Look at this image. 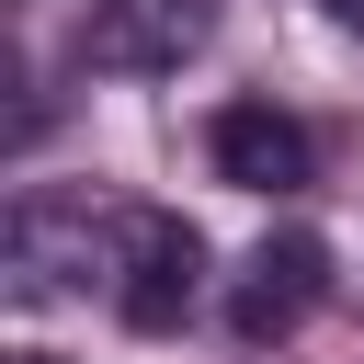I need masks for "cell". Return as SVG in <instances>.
<instances>
[{"label": "cell", "mask_w": 364, "mask_h": 364, "mask_svg": "<svg viewBox=\"0 0 364 364\" xmlns=\"http://www.w3.org/2000/svg\"><path fill=\"white\" fill-rule=\"evenodd\" d=\"M193 273H205V239L182 228V216H159V205H102V307L114 318H136V330H171L182 307H193Z\"/></svg>", "instance_id": "1"}, {"label": "cell", "mask_w": 364, "mask_h": 364, "mask_svg": "<svg viewBox=\"0 0 364 364\" xmlns=\"http://www.w3.org/2000/svg\"><path fill=\"white\" fill-rule=\"evenodd\" d=\"M205 34H216V0H80L91 68H182Z\"/></svg>", "instance_id": "2"}, {"label": "cell", "mask_w": 364, "mask_h": 364, "mask_svg": "<svg viewBox=\"0 0 364 364\" xmlns=\"http://www.w3.org/2000/svg\"><path fill=\"white\" fill-rule=\"evenodd\" d=\"M205 148H216V182H239V193H296V182L318 171V136H307L284 102H216Z\"/></svg>", "instance_id": "3"}, {"label": "cell", "mask_w": 364, "mask_h": 364, "mask_svg": "<svg viewBox=\"0 0 364 364\" xmlns=\"http://www.w3.org/2000/svg\"><path fill=\"white\" fill-rule=\"evenodd\" d=\"M318 296H330V250H318L307 228H284V239H262V250H250V273H239V307H228V318H239V341H284Z\"/></svg>", "instance_id": "4"}, {"label": "cell", "mask_w": 364, "mask_h": 364, "mask_svg": "<svg viewBox=\"0 0 364 364\" xmlns=\"http://www.w3.org/2000/svg\"><path fill=\"white\" fill-rule=\"evenodd\" d=\"M330 11H341V23H353V34H364V0H330Z\"/></svg>", "instance_id": "5"}, {"label": "cell", "mask_w": 364, "mask_h": 364, "mask_svg": "<svg viewBox=\"0 0 364 364\" xmlns=\"http://www.w3.org/2000/svg\"><path fill=\"white\" fill-rule=\"evenodd\" d=\"M23 364H46V353H23Z\"/></svg>", "instance_id": "6"}]
</instances>
